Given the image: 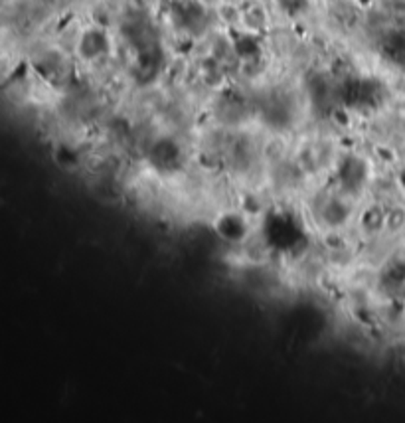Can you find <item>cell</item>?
I'll list each match as a JSON object with an SVG mask.
<instances>
[{"label":"cell","instance_id":"6da1fadb","mask_svg":"<svg viewBox=\"0 0 405 423\" xmlns=\"http://www.w3.org/2000/svg\"><path fill=\"white\" fill-rule=\"evenodd\" d=\"M204 2H207V4H212V2H224V0H204Z\"/></svg>","mask_w":405,"mask_h":423}]
</instances>
